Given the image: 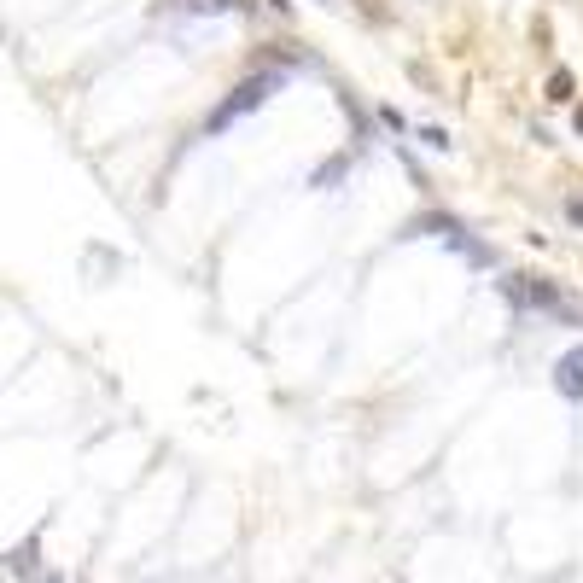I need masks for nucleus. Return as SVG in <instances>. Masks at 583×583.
Segmentation results:
<instances>
[{"mask_svg":"<svg viewBox=\"0 0 583 583\" xmlns=\"http://www.w3.org/2000/svg\"><path fill=\"white\" fill-rule=\"evenodd\" d=\"M502 298L508 304H531V309H549V315H572V321H583V309L554 286V280H537V275H508L502 280Z\"/></svg>","mask_w":583,"mask_h":583,"instance_id":"obj_1","label":"nucleus"},{"mask_svg":"<svg viewBox=\"0 0 583 583\" xmlns=\"http://www.w3.org/2000/svg\"><path fill=\"white\" fill-rule=\"evenodd\" d=\"M275 88H280V76H269V70H263V76H251V82H240V88H234V94L222 100V111H216L210 123L222 129V123H234V117H245V111H257V105L269 100Z\"/></svg>","mask_w":583,"mask_h":583,"instance_id":"obj_2","label":"nucleus"},{"mask_svg":"<svg viewBox=\"0 0 583 583\" xmlns=\"http://www.w3.org/2000/svg\"><path fill=\"white\" fill-rule=\"evenodd\" d=\"M554 385H560V397H583V344L560 356V368H554Z\"/></svg>","mask_w":583,"mask_h":583,"instance_id":"obj_3","label":"nucleus"},{"mask_svg":"<svg viewBox=\"0 0 583 583\" xmlns=\"http://www.w3.org/2000/svg\"><path fill=\"white\" fill-rule=\"evenodd\" d=\"M549 100H554V105H560V100H572V76H566V70H560V76L549 82Z\"/></svg>","mask_w":583,"mask_h":583,"instance_id":"obj_4","label":"nucleus"},{"mask_svg":"<svg viewBox=\"0 0 583 583\" xmlns=\"http://www.w3.org/2000/svg\"><path fill=\"white\" fill-rule=\"evenodd\" d=\"M199 6H222V12L234 6V12H245V6H257V0H199Z\"/></svg>","mask_w":583,"mask_h":583,"instance_id":"obj_5","label":"nucleus"},{"mask_svg":"<svg viewBox=\"0 0 583 583\" xmlns=\"http://www.w3.org/2000/svg\"><path fill=\"white\" fill-rule=\"evenodd\" d=\"M566 216H572V222L583 228V199H566Z\"/></svg>","mask_w":583,"mask_h":583,"instance_id":"obj_6","label":"nucleus"},{"mask_svg":"<svg viewBox=\"0 0 583 583\" xmlns=\"http://www.w3.org/2000/svg\"><path fill=\"white\" fill-rule=\"evenodd\" d=\"M572 129H578V135H583V105H578V117H572Z\"/></svg>","mask_w":583,"mask_h":583,"instance_id":"obj_7","label":"nucleus"},{"mask_svg":"<svg viewBox=\"0 0 583 583\" xmlns=\"http://www.w3.org/2000/svg\"><path fill=\"white\" fill-rule=\"evenodd\" d=\"M47 583H59V578H47Z\"/></svg>","mask_w":583,"mask_h":583,"instance_id":"obj_8","label":"nucleus"}]
</instances>
